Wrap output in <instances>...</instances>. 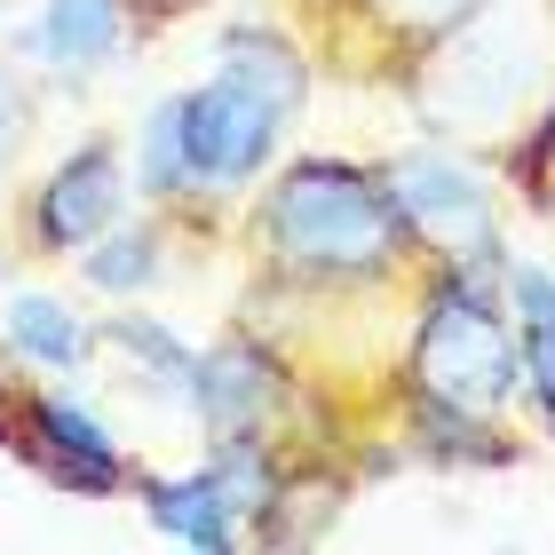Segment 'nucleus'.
<instances>
[{"instance_id": "5", "label": "nucleus", "mask_w": 555, "mask_h": 555, "mask_svg": "<svg viewBox=\"0 0 555 555\" xmlns=\"http://www.w3.org/2000/svg\"><path fill=\"white\" fill-rule=\"evenodd\" d=\"M128 207H135V183H128L119 143L112 135H80L33 191L16 198V238H24V255H80V246H95Z\"/></svg>"}, {"instance_id": "10", "label": "nucleus", "mask_w": 555, "mask_h": 555, "mask_svg": "<svg viewBox=\"0 0 555 555\" xmlns=\"http://www.w3.org/2000/svg\"><path fill=\"white\" fill-rule=\"evenodd\" d=\"M508 318H516V397L555 437V270L540 255H508Z\"/></svg>"}, {"instance_id": "1", "label": "nucleus", "mask_w": 555, "mask_h": 555, "mask_svg": "<svg viewBox=\"0 0 555 555\" xmlns=\"http://www.w3.org/2000/svg\"><path fill=\"white\" fill-rule=\"evenodd\" d=\"M255 255L270 286L286 294H413L421 246L397 222L382 167L341 159V151H301L278 159L255 183Z\"/></svg>"}, {"instance_id": "13", "label": "nucleus", "mask_w": 555, "mask_h": 555, "mask_svg": "<svg viewBox=\"0 0 555 555\" xmlns=\"http://www.w3.org/2000/svg\"><path fill=\"white\" fill-rule=\"evenodd\" d=\"M80 278L95 294H112V301H135V294H151L167 278V222H151V215H119L95 246H80Z\"/></svg>"}, {"instance_id": "12", "label": "nucleus", "mask_w": 555, "mask_h": 555, "mask_svg": "<svg viewBox=\"0 0 555 555\" xmlns=\"http://www.w3.org/2000/svg\"><path fill=\"white\" fill-rule=\"evenodd\" d=\"M0 349H9L24 373H80L95 358V325L72 310L64 294L16 286L9 310H0Z\"/></svg>"}, {"instance_id": "7", "label": "nucleus", "mask_w": 555, "mask_h": 555, "mask_svg": "<svg viewBox=\"0 0 555 555\" xmlns=\"http://www.w3.org/2000/svg\"><path fill=\"white\" fill-rule=\"evenodd\" d=\"M286 405H294V373L255 325H231L222 341L198 349L183 413H198L207 437H278V413Z\"/></svg>"}, {"instance_id": "4", "label": "nucleus", "mask_w": 555, "mask_h": 555, "mask_svg": "<svg viewBox=\"0 0 555 555\" xmlns=\"http://www.w3.org/2000/svg\"><path fill=\"white\" fill-rule=\"evenodd\" d=\"M373 167H382V191H389L397 222L413 231L421 262L461 255V246H476L485 231H500V183L461 143H413V151H397V159H373Z\"/></svg>"}, {"instance_id": "15", "label": "nucleus", "mask_w": 555, "mask_h": 555, "mask_svg": "<svg viewBox=\"0 0 555 555\" xmlns=\"http://www.w3.org/2000/svg\"><path fill=\"white\" fill-rule=\"evenodd\" d=\"M485 0H358V33L382 64H405L421 56L437 33H452L461 16H476Z\"/></svg>"}, {"instance_id": "8", "label": "nucleus", "mask_w": 555, "mask_h": 555, "mask_svg": "<svg viewBox=\"0 0 555 555\" xmlns=\"http://www.w3.org/2000/svg\"><path fill=\"white\" fill-rule=\"evenodd\" d=\"M128 40H135V0H40V16L24 24V64L40 80L80 88L128 56Z\"/></svg>"}, {"instance_id": "3", "label": "nucleus", "mask_w": 555, "mask_h": 555, "mask_svg": "<svg viewBox=\"0 0 555 555\" xmlns=\"http://www.w3.org/2000/svg\"><path fill=\"white\" fill-rule=\"evenodd\" d=\"M428 143H508L555 95V0H485L421 56L397 64Z\"/></svg>"}, {"instance_id": "14", "label": "nucleus", "mask_w": 555, "mask_h": 555, "mask_svg": "<svg viewBox=\"0 0 555 555\" xmlns=\"http://www.w3.org/2000/svg\"><path fill=\"white\" fill-rule=\"evenodd\" d=\"M128 183H135L143 207H159V215H191V167H183L175 95H159V104L143 112V128H135V159H128Z\"/></svg>"}, {"instance_id": "16", "label": "nucleus", "mask_w": 555, "mask_h": 555, "mask_svg": "<svg viewBox=\"0 0 555 555\" xmlns=\"http://www.w3.org/2000/svg\"><path fill=\"white\" fill-rule=\"evenodd\" d=\"M500 159H508V175L524 183V198L547 215V198H555V95H547L532 119H524L508 143H500Z\"/></svg>"}, {"instance_id": "6", "label": "nucleus", "mask_w": 555, "mask_h": 555, "mask_svg": "<svg viewBox=\"0 0 555 555\" xmlns=\"http://www.w3.org/2000/svg\"><path fill=\"white\" fill-rule=\"evenodd\" d=\"M9 444L40 468V485L80 492V500H112V492L135 485L128 444L112 437V421L64 389H24L16 413H9Z\"/></svg>"}, {"instance_id": "9", "label": "nucleus", "mask_w": 555, "mask_h": 555, "mask_svg": "<svg viewBox=\"0 0 555 555\" xmlns=\"http://www.w3.org/2000/svg\"><path fill=\"white\" fill-rule=\"evenodd\" d=\"M135 492H143L151 532L183 540V547H198V555H231V547H246V516L222 500V485H215L207 461L183 468V476H135Z\"/></svg>"}, {"instance_id": "2", "label": "nucleus", "mask_w": 555, "mask_h": 555, "mask_svg": "<svg viewBox=\"0 0 555 555\" xmlns=\"http://www.w3.org/2000/svg\"><path fill=\"white\" fill-rule=\"evenodd\" d=\"M310 112V48L286 24L246 16L215 40V72L175 88V128H183L191 207H231L286 159L294 119Z\"/></svg>"}, {"instance_id": "17", "label": "nucleus", "mask_w": 555, "mask_h": 555, "mask_svg": "<svg viewBox=\"0 0 555 555\" xmlns=\"http://www.w3.org/2000/svg\"><path fill=\"white\" fill-rule=\"evenodd\" d=\"M33 119H40V112H33V80H24V72L0 56V175L16 167L24 143H33Z\"/></svg>"}, {"instance_id": "11", "label": "nucleus", "mask_w": 555, "mask_h": 555, "mask_svg": "<svg viewBox=\"0 0 555 555\" xmlns=\"http://www.w3.org/2000/svg\"><path fill=\"white\" fill-rule=\"evenodd\" d=\"M95 358H112L143 397H159V405H183L191 373H198V349L175 334L167 318H151V310H112L104 325H95Z\"/></svg>"}, {"instance_id": "18", "label": "nucleus", "mask_w": 555, "mask_h": 555, "mask_svg": "<svg viewBox=\"0 0 555 555\" xmlns=\"http://www.w3.org/2000/svg\"><path fill=\"white\" fill-rule=\"evenodd\" d=\"M135 9H151V16H175V9H198V0H135Z\"/></svg>"}]
</instances>
